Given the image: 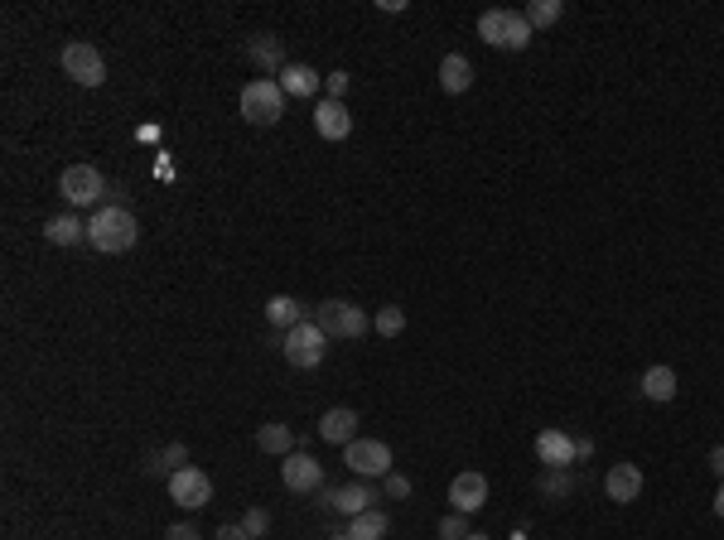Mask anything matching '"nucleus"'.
<instances>
[{
	"label": "nucleus",
	"instance_id": "nucleus-8",
	"mask_svg": "<svg viewBox=\"0 0 724 540\" xmlns=\"http://www.w3.org/2000/svg\"><path fill=\"white\" fill-rule=\"evenodd\" d=\"M343 463L358 473L362 483H367V478H387L391 473V449L382 444V439H353V444L343 449Z\"/></svg>",
	"mask_w": 724,
	"mask_h": 540
},
{
	"label": "nucleus",
	"instance_id": "nucleus-25",
	"mask_svg": "<svg viewBox=\"0 0 724 540\" xmlns=\"http://www.w3.org/2000/svg\"><path fill=\"white\" fill-rule=\"evenodd\" d=\"M522 15H527V25H531V29H551V25L560 20V15H565V0H531Z\"/></svg>",
	"mask_w": 724,
	"mask_h": 540
},
{
	"label": "nucleus",
	"instance_id": "nucleus-36",
	"mask_svg": "<svg viewBox=\"0 0 724 540\" xmlns=\"http://www.w3.org/2000/svg\"><path fill=\"white\" fill-rule=\"evenodd\" d=\"M715 516L724 521V483H720V492H715Z\"/></svg>",
	"mask_w": 724,
	"mask_h": 540
},
{
	"label": "nucleus",
	"instance_id": "nucleus-32",
	"mask_svg": "<svg viewBox=\"0 0 724 540\" xmlns=\"http://www.w3.org/2000/svg\"><path fill=\"white\" fill-rule=\"evenodd\" d=\"M324 92H329L334 102H343V92H348V73H329V78H324Z\"/></svg>",
	"mask_w": 724,
	"mask_h": 540
},
{
	"label": "nucleus",
	"instance_id": "nucleus-1",
	"mask_svg": "<svg viewBox=\"0 0 724 540\" xmlns=\"http://www.w3.org/2000/svg\"><path fill=\"white\" fill-rule=\"evenodd\" d=\"M140 237V222L131 208H97L92 222H87V242L97 246L102 256H121V251H131Z\"/></svg>",
	"mask_w": 724,
	"mask_h": 540
},
{
	"label": "nucleus",
	"instance_id": "nucleus-11",
	"mask_svg": "<svg viewBox=\"0 0 724 540\" xmlns=\"http://www.w3.org/2000/svg\"><path fill=\"white\" fill-rule=\"evenodd\" d=\"M483 502H488V478H483L478 468L454 473V483H449V507H454V512H464V516H474Z\"/></svg>",
	"mask_w": 724,
	"mask_h": 540
},
{
	"label": "nucleus",
	"instance_id": "nucleus-21",
	"mask_svg": "<svg viewBox=\"0 0 724 540\" xmlns=\"http://www.w3.org/2000/svg\"><path fill=\"white\" fill-rule=\"evenodd\" d=\"M44 237L54 246H78V242H87V222H78L73 213L49 217V222H44Z\"/></svg>",
	"mask_w": 724,
	"mask_h": 540
},
{
	"label": "nucleus",
	"instance_id": "nucleus-2",
	"mask_svg": "<svg viewBox=\"0 0 724 540\" xmlns=\"http://www.w3.org/2000/svg\"><path fill=\"white\" fill-rule=\"evenodd\" d=\"M531 34H536V29L527 25L522 10H483V15H478V39H483L488 49L522 54V49L531 44Z\"/></svg>",
	"mask_w": 724,
	"mask_h": 540
},
{
	"label": "nucleus",
	"instance_id": "nucleus-26",
	"mask_svg": "<svg viewBox=\"0 0 724 540\" xmlns=\"http://www.w3.org/2000/svg\"><path fill=\"white\" fill-rule=\"evenodd\" d=\"M179 468H189V449L184 444H169L165 454L145 459V473H179Z\"/></svg>",
	"mask_w": 724,
	"mask_h": 540
},
{
	"label": "nucleus",
	"instance_id": "nucleus-28",
	"mask_svg": "<svg viewBox=\"0 0 724 540\" xmlns=\"http://www.w3.org/2000/svg\"><path fill=\"white\" fill-rule=\"evenodd\" d=\"M372 324H377V333H382V338H401V328H406V314H401L396 304H387V309H377V319H372Z\"/></svg>",
	"mask_w": 724,
	"mask_h": 540
},
{
	"label": "nucleus",
	"instance_id": "nucleus-35",
	"mask_svg": "<svg viewBox=\"0 0 724 540\" xmlns=\"http://www.w3.org/2000/svg\"><path fill=\"white\" fill-rule=\"evenodd\" d=\"M710 468H715V478L724 483V444H720V449H710Z\"/></svg>",
	"mask_w": 724,
	"mask_h": 540
},
{
	"label": "nucleus",
	"instance_id": "nucleus-20",
	"mask_svg": "<svg viewBox=\"0 0 724 540\" xmlns=\"http://www.w3.org/2000/svg\"><path fill=\"white\" fill-rule=\"evenodd\" d=\"M642 396H647V401H657V405L676 401V372H671L667 362H657V367H647V372H642Z\"/></svg>",
	"mask_w": 724,
	"mask_h": 540
},
{
	"label": "nucleus",
	"instance_id": "nucleus-23",
	"mask_svg": "<svg viewBox=\"0 0 724 540\" xmlns=\"http://www.w3.org/2000/svg\"><path fill=\"white\" fill-rule=\"evenodd\" d=\"M256 444H261V454H276V459H285V454H295V430L290 425H261L256 430Z\"/></svg>",
	"mask_w": 724,
	"mask_h": 540
},
{
	"label": "nucleus",
	"instance_id": "nucleus-12",
	"mask_svg": "<svg viewBox=\"0 0 724 540\" xmlns=\"http://www.w3.org/2000/svg\"><path fill=\"white\" fill-rule=\"evenodd\" d=\"M642 468L638 463H613L609 473H604V492H609V502H618V507H628V502H638L642 497Z\"/></svg>",
	"mask_w": 724,
	"mask_h": 540
},
{
	"label": "nucleus",
	"instance_id": "nucleus-34",
	"mask_svg": "<svg viewBox=\"0 0 724 540\" xmlns=\"http://www.w3.org/2000/svg\"><path fill=\"white\" fill-rule=\"evenodd\" d=\"M218 540H251V536L242 531V521H237V526H218Z\"/></svg>",
	"mask_w": 724,
	"mask_h": 540
},
{
	"label": "nucleus",
	"instance_id": "nucleus-4",
	"mask_svg": "<svg viewBox=\"0 0 724 540\" xmlns=\"http://www.w3.org/2000/svg\"><path fill=\"white\" fill-rule=\"evenodd\" d=\"M237 107L247 116L251 126H276L280 116H285V92H280L276 78H251L242 87V97H237Z\"/></svg>",
	"mask_w": 724,
	"mask_h": 540
},
{
	"label": "nucleus",
	"instance_id": "nucleus-5",
	"mask_svg": "<svg viewBox=\"0 0 724 540\" xmlns=\"http://www.w3.org/2000/svg\"><path fill=\"white\" fill-rule=\"evenodd\" d=\"M314 324L324 328L329 343H334V338H362V333L372 328V319H367V309L348 304V299H324V304L314 309Z\"/></svg>",
	"mask_w": 724,
	"mask_h": 540
},
{
	"label": "nucleus",
	"instance_id": "nucleus-19",
	"mask_svg": "<svg viewBox=\"0 0 724 540\" xmlns=\"http://www.w3.org/2000/svg\"><path fill=\"white\" fill-rule=\"evenodd\" d=\"M266 324H276L280 333H290L295 324H305V304L295 295H271L266 299Z\"/></svg>",
	"mask_w": 724,
	"mask_h": 540
},
{
	"label": "nucleus",
	"instance_id": "nucleus-29",
	"mask_svg": "<svg viewBox=\"0 0 724 540\" xmlns=\"http://www.w3.org/2000/svg\"><path fill=\"white\" fill-rule=\"evenodd\" d=\"M474 531H469V516L464 512H449L440 516V540H469Z\"/></svg>",
	"mask_w": 724,
	"mask_h": 540
},
{
	"label": "nucleus",
	"instance_id": "nucleus-18",
	"mask_svg": "<svg viewBox=\"0 0 724 540\" xmlns=\"http://www.w3.org/2000/svg\"><path fill=\"white\" fill-rule=\"evenodd\" d=\"M276 82H280V92H285V97H314V92L324 87V78H319L309 63H285V73H280Z\"/></svg>",
	"mask_w": 724,
	"mask_h": 540
},
{
	"label": "nucleus",
	"instance_id": "nucleus-22",
	"mask_svg": "<svg viewBox=\"0 0 724 540\" xmlns=\"http://www.w3.org/2000/svg\"><path fill=\"white\" fill-rule=\"evenodd\" d=\"M251 58L261 63V78H266V73H285V49H280L276 34H256V39H251Z\"/></svg>",
	"mask_w": 724,
	"mask_h": 540
},
{
	"label": "nucleus",
	"instance_id": "nucleus-37",
	"mask_svg": "<svg viewBox=\"0 0 724 540\" xmlns=\"http://www.w3.org/2000/svg\"><path fill=\"white\" fill-rule=\"evenodd\" d=\"M469 540H488V536H469Z\"/></svg>",
	"mask_w": 724,
	"mask_h": 540
},
{
	"label": "nucleus",
	"instance_id": "nucleus-31",
	"mask_svg": "<svg viewBox=\"0 0 724 540\" xmlns=\"http://www.w3.org/2000/svg\"><path fill=\"white\" fill-rule=\"evenodd\" d=\"M382 492H387L391 502H401V497H411V483H406L401 473H387V478H382Z\"/></svg>",
	"mask_w": 724,
	"mask_h": 540
},
{
	"label": "nucleus",
	"instance_id": "nucleus-7",
	"mask_svg": "<svg viewBox=\"0 0 724 540\" xmlns=\"http://www.w3.org/2000/svg\"><path fill=\"white\" fill-rule=\"evenodd\" d=\"M63 73L78 87H102L107 82V58H102L97 44H68L63 49Z\"/></svg>",
	"mask_w": 724,
	"mask_h": 540
},
{
	"label": "nucleus",
	"instance_id": "nucleus-15",
	"mask_svg": "<svg viewBox=\"0 0 724 540\" xmlns=\"http://www.w3.org/2000/svg\"><path fill=\"white\" fill-rule=\"evenodd\" d=\"M314 131L324 135V140H348V135H353V116H348L343 102L324 97V102L314 107Z\"/></svg>",
	"mask_w": 724,
	"mask_h": 540
},
{
	"label": "nucleus",
	"instance_id": "nucleus-30",
	"mask_svg": "<svg viewBox=\"0 0 724 540\" xmlns=\"http://www.w3.org/2000/svg\"><path fill=\"white\" fill-rule=\"evenodd\" d=\"M242 531H247L251 540H261L266 531H271V512H266V507H251V512L242 516Z\"/></svg>",
	"mask_w": 724,
	"mask_h": 540
},
{
	"label": "nucleus",
	"instance_id": "nucleus-17",
	"mask_svg": "<svg viewBox=\"0 0 724 540\" xmlns=\"http://www.w3.org/2000/svg\"><path fill=\"white\" fill-rule=\"evenodd\" d=\"M440 87H445L449 97H464L474 87V63L464 54H445L440 58Z\"/></svg>",
	"mask_w": 724,
	"mask_h": 540
},
{
	"label": "nucleus",
	"instance_id": "nucleus-3",
	"mask_svg": "<svg viewBox=\"0 0 724 540\" xmlns=\"http://www.w3.org/2000/svg\"><path fill=\"white\" fill-rule=\"evenodd\" d=\"M280 352H285V362L295 367V372H314L319 362H324V352H329V333L305 319V324H295L290 333H280Z\"/></svg>",
	"mask_w": 724,
	"mask_h": 540
},
{
	"label": "nucleus",
	"instance_id": "nucleus-13",
	"mask_svg": "<svg viewBox=\"0 0 724 540\" xmlns=\"http://www.w3.org/2000/svg\"><path fill=\"white\" fill-rule=\"evenodd\" d=\"M324 502H329L338 516H348V521H353V516H362V512H372V507H377V492L358 478V483L338 487V492H324Z\"/></svg>",
	"mask_w": 724,
	"mask_h": 540
},
{
	"label": "nucleus",
	"instance_id": "nucleus-33",
	"mask_svg": "<svg viewBox=\"0 0 724 540\" xmlns=\"http://www.w3.org/2000/svg\"><path fill=\"white\" fill-rule=\"evenodd\" d=\"M165 540H198V531H194V526H169Z\"/></svg>",
	"mask_w": 724,
	"mask_h": 540
},
{
	"label": "nucleus",
	"instance_id": "nucleus-9",
	"mask_svg": "<svg viewBox=\"0 0 724 540\" xmlns=\"http://www.w3.org/2000/svg\"><path fill=\"white\" fill-rule=\"evenodd\" d=\"M169 497L184 507V512H198V507H208L213 502V478L203 473V468H179V473H169Z\"/></svg>",
	"mask_w": 724,
	"mask_h": 540
},
{
	"label": "nucleus",
	"instance_id": "nucleus-24",
	"mask_svg": "<svg viewBox=\"0 0 724 540\" xmlns=\"http://www.w3.org/2000/svg\"><path fill=\"white\" fill-rule=\"evenodd\" d=\"M387 531H391V516H387V512H377V507L348 521V540H382Z\"/></svg>",
	"mask_w": 724,
	"mask_h": 540
},
{
	"label": "nucleus",
	"instance_id": "nucleus-10",
	"mask_svg": "<svg viewBox=\"0 0 724 540\" xmlns=\"http://www.w3.org/2000/svg\"><path fill=\"white\" fill-rule=\"evenodd\" d=\"M280 483L290 487V492H324V463L309 459L305 449H295V454H285L280 459Z\"/></svg>",
	"mask_w": 724,
	"mask_h": 540
},
{
	"label": "nucleus",
	"instance_id": "nucleus-27",
	"mask_svg": "<svg viewBox=\"0 0 724 540\" xmlns=\"http://www.w3.org/2000/svg\"><path fill=\"white\" fill-rule=\"evenodd\" d=\"M570 487H575L570 468H546V478H541V497H570Z\"/></svg>",
	"mask_w": 724,
	"mask_h": 540
},
{
	"label": "nucleus",
	"instance_id": "nucleus-16",
	"mask_svg": "<svg viewBox=\"0 0 724 540\" xmlns=\"http://www.w3.org/2000/svg\"><path fill=\"white\" fill-rule=\"evenodd\" d=\"M536 459L546 468H570L575 463V439L565 430H541L536 434Z\"/></svg>",
	"mask_w": 724,
	"mask_h": 540
},
{
	"label": "nucleus",
	"instance_id": "nucleus-14",
	"mask_svg": "<svg viewBox=\"0 0 724 540\" xmlns=\"http://www.w3.org/2000/svg\"><path fill=\"white\" fill-rule=\"evenodd\" d=\"M319 439H324V444H343V449H348V444H353V439H358V410H348V405H334V410H324V420H319Z\"/></svg>",
	"mask_w": 724,
	"mask_h": 540
},
{
	"label": "nucleus",
	"instance_id": "nucleus-6",
	"mask_svg": "<svg viewBox=\"0 0 724 540\" xmlns=\"http://www.w3.org/2000/svg\"><path fill=\"white\" fill-rule=\"evenodd\" d=\"M58 193H63L68 208H97L102 193H107V184H102V174H97L92 164H68L63 179H58Z\"/></svg>",
	"mask_w": 724,
	"mask_h": 540
}]
</instances>
